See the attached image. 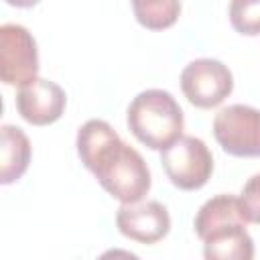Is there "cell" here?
Segmentation results:
<instances>
[{
    "instance_id": "cell-15",
    "label": "cell",
    "mask_w": 260,
    "mask_h": 260,
    "mask_svg": "<svg viewBox=\"0 0 260 260\" xmlns=\"http://www.w3.org/2000/svg\"><path fill=\"white\" fill-rule=\"evenodd\" d=\"M41 0H6V4L10 6H16V8H30V6H37Z\"/></svg>"
},
{
    "instance_id": "cell-14",
    "label": "cell",
    "mask_w": 260,
    "mask_h": 260,
    "mask_svg": "<svg viewBox=\"0 0 260 260\" xmlns=\"http://www.w3.org/2000/svg\"><path fill=\"white\" fill-rule=\"evenodd\" d=\"M240 201L244 205V213L250 223H260V173L252 175L240 193Z\"/></svg>"
},
{
    "instance_id": "cell-9",
    "label": "cell",
    "mask_w": 260,
    "mask_h": 260,
    "mask_svg": "<svg viewBox=\"0 0 260 260\" xmlns=\"http://www.w3.org/2000/svg\"><path fill=\"white\" fill-rule=\"evenodd\" d=\"M203 256L207 260H252L254 242L246 223H234L207 234L203 240Z\"/></svg>"
},
{
    "instance_id": "cell-10",
    "label": "cell",
    "mask_w": 260,
    "mask_h": 260,
    "mask_svg": "<svg viewBox=\"0 0 260 260\" xmlns=\"http://www.w3.org/2000/svg\"><path fill=\"white\" fill-rule=\"evenodd\" d=\"M30 140L28 136L12 124L0 128V183L10 185L18 181L30 162Z\"/></svg>"
},
{
    "instance_id": "cell-11",
    "label": "cell",
    "mask_w": 260,
    "mask_h": 260,
    "mask_svg": "<svg viewBox=\"0 0 260 260\" xmlns=\"http://www.w3.org/2000/svg\"><path fill=\"white\" fill-rule=\"evenodd\" d=\"M232 223H250L246 213H244V205L240 201V197L236 195H215L211 199H207L195 219H193V228H195V234L199 236V240H203L207 234L219 230V228H225V225H232Z\"/></svg>"
},
{
    "instance_id": "cell-13",
    "label": "cell",
    "mask_w": 260,
    "mask_h": 260,
    "mask_svg": "<svg viewBox=\"0 0 260 260\" xmlns=\"http://www.w3.org/2000/svg\"><path fill=\"white\" fill-rule=\"evenodd\" d=\"M230 22L246 37L260 35V0H230Z\"/></svg>"
},
{
    "instance_id": "cell-4",
    "label": "cell",
    "mask_w": 260,
    "mask_h": 260,
    "mask_svg": "<svg viewBox=\"0 0 260 260\" xmlns=\"http://www.w3.org/2000/svg\"><path fill=\"white\" fill-rule=\"evenodd\" d=\"M213 136L232 156H260V110L244 104L221 108L213 118Z\"/></svg>"
},
{
    "instance_id": "cell-1",
    "label": "cell",
    "mask_w": 260,
    "mask_h": 260,
    "mask_svg": "<svg viewBox=\"0 0 260 260\" xmlns=\"http://www.w3.org/2000/svg\"><path fill=\"white\" fill-rule=\"evenodd\" d=\"M75 146L83 167L120 203L142 201L150 191L146 160L106 120H87L77 130Z\"/></svg>"
},
{
    "instance_id": "cell-12",
    "label": "cell",
    "mask_w": 260,
    "mask_h": 260,
    "mask_svg": "<svg viewBox=\"0 0 260 260\" xmlns=\"http://www.w3.org/2000/svg\"><path fill=\"white\" fill-rule=\"evenodd\" d=\"M136 20L148 30L173 26L181 14V0H130Z\"/></svg>"
},
{
    "instance_id": "cell-3",
    "label": "cell",
    "mask_w": 260,
    "mask_h": 260,
    "mask_svg": "<svg viewBox=\"0 0 260 260\" xmlns=\"http://www.w3.org/2000/svg\"><path fill=\"white\" fill-rule=\"evenodd\" d=\"M160 162L169 181L181 191L201 189L213 173V154L197 136H181L160 150Z\"/></svg>"
},
{
    "instance_id": "cell-7",
    "label": "cell",
    "mask_w": 260,
    "mask_h": 260,
    "mask_svg": "<svg viewBox=\"0 0 260 260\" xmlns=\"http://www.w3.org/2000/svg\"><path fill=\"white\" fill-rule=\"evenodd\" d=\"M67 106L63 87L51 79L35 77L16 91V110L20 118L32 126H47L57 122Z\"/></svg>"
},
{
    "instance_id": "cell-2",
    "label": "cell",
    "mask_w": 260,
    "mask_h": 260,
    "mask_svg": "<svg viewBox=\"0 0 260 260\" xmlns=\"http://www.w3.org/2000/svg\"><path fill=\"white\" fill-rule=\"evenodd\" d=\"M126 122L144 146L165 150L183 136L185 116L173 93L165 89H144L130 102Z\"/></svg>"
},
{
    "instance_id": "cell-8",
    "label": "cell",
    "mask_w": 260,
    "mask_h": 260,
    "mask_svg": "<svg viewBox=\"0 0 260 260\" xmlns=\"http://www.w3.org/2000/svg\"><path fill=\"white\" fill-rule=\"evenodd\" d=\"M116 225L122 236L138 244H156L171 230V215L158 201L122 203L116 211Z\"/></svg>"
},
{
    "instance_id": "cell-5",
    "label": "cell",
    "mask_w": 260,
    "mask_h": 260,
    "mask_svg": "<svg viewBox=\"0 0 260 260\" xmlns=\"http://www.w3.org/2000/svg\"><path fill=\"white\" fill-rule=\"evenodd\" d=\"M181 89L195 108H215L234 89V75L217 59H195L181 71Z\"/></svg>"
},
{
    "instance_id": "cell-6",
    "label": "cell",
    "mask_w": 260,
    "mask_h": 260,
    "mask_svg": "<svg viewBox=\"0 0 260 260\" xmlns=\"http://www.w3.org/2000/svg\"><path fill=\"white\" fill-rule=\"evenodd\" d=\"M39 73L35 37L14 22L0 26V79L6 85H24Z\"/></svg>"
}]
</instances>
